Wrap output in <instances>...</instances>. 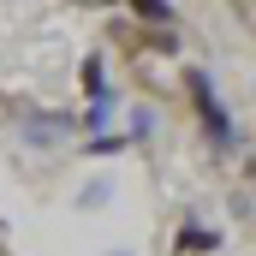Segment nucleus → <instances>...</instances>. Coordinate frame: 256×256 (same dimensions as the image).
<instances>
[{"label":"nucleus","instance_id":"nucleus-2","mask_svg":"<svg viewBox=\"0 0 256 256\" xmlns=\"http://www.w3.org/2000/svg\"><path fill=\"white\" fill-rule=\"evenodd\" d=\"M173 250H179V256H214V250H220V232H214V226H196V220H179Z\"/></svg>","mask_w":256,"mask_h":256},{"label":"nucleus","instance_id":"nucleus-7","mask_svg":"<svg viewBox=\"0 0 256 256\" xmlns=\"http://www.w3.org/2000/svg\"><path fill=\"white\" fill-rule=\"evenodd\" d=\"M250 185H256V167H250Z\"/></svg>","mask_w":256,"mask_h":256},{"label":"nucleus","instance_id":"nucleus-1","mask_svg":"<svg viewBox=\"0 0 256 256\" xmlns=\"http://www.w3.org/2000/svg\"><path fill=\"white\" fill-rule=\"evenodd\" d=\"M185 96H191V108H196V126L208 137V149L214 155H232L244 137H238V120L226 114V102H220V90H214V78L202 66H185Z\"/></svg>","mask_w":256,"mask_h":256},{"label":"nucleus","instance_id":"nucleus-5","mask_svg":"<svg viewBox=\"0 0 256 256\" xmlns=\"http://www.w3.org/2000/svg\"><path fill=\"white\" fill-rule=\"evenodd\" d=\"M131 18H143V24H173V6H161V0H137Z\"/></svg>","mask_w":256,"mask_h":256},{"label":"nucleus","instance_id":"nucleus-3","mask_svg":"<svg viewBox=\"0 0 256 256\" xmlns=\"http://www.w3.org/2000/svg\"><path fill=\"white\" fill-rule=\"evenodd\" d=\"M78 84H84L90 102H108V96H114V90H108V60H102V54H84V78H78Z\"/></svg>","mask_w":256,"mask_h":256},{"label":"nucleus","instance_id":"nucleus-4","mask_svg":"<svg viewBox=\"0 0 256 256\" xmlns=\"http://www.w3.org/2000/svg\"><path fill=\"white\" fill-rule=\"evenodd\" d=\"M131 149V131H102V137H84V155H120Z\"/></svg>","mask_w":256,"mask_h":256},{"label":"nucleus","instance_id":"nucleus-6","mask_svg":"<svg viewBox=\"0 0 256 256\" xmlns=\"http://www.w3.org/2000/svg\"><path fill=\"white\" fill-rule=\"evenodd\" d=\"M149 131H155V114H149V108H137V114H131V143H143Z\"/></svg>","mask_w":256,"mask_h":256}]
</instances>
